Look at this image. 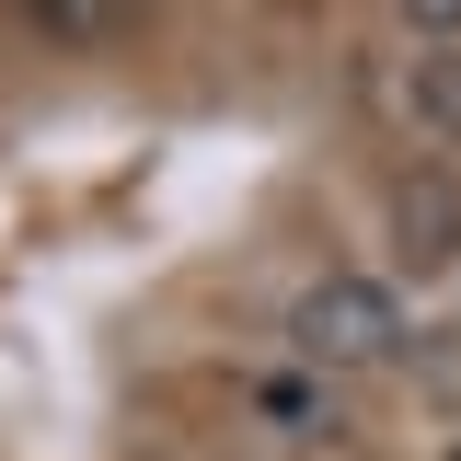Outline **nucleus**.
Listing matches in <instances>:
<instances>
[{"label": "nucleus", "instance_id": "obj_1", "mask_svg": "<svg viewBox=\"0 0 461 461\" xmlns=\"http://www.w3.org/2000/svg\"><path fill=\"white\" fill-rule=\"evenodd\" d=\"M288 346L312 369H393L403 357V300L393 277H312L288 300Z\"/></svg>", "mask_w": 461, "mask_h": 461}, {"label": "nucleus", "instance_id": "obj_2", "mask_svg": "<svg viewBox=\"0 0 461 461\" xmlns=\"http://www.w3.org/2000/svg\"><path fill=\"white\" fill-rule=\"evenodd\" d=\"M393 254L415 266V277L461 254V196H450V173H427V185H403V208H393Z\"/></svg>", "mask_w": 461, "mask_h": 461}, {"label": "nucleus", "instance_id": "obj_3", "mask_svg": "<svg viewBox=\"0 0 461 461\" xmlns=\"http://www.w3.org/2000/svg\"><path fill=\"white\" fill-rule=\"evenodd\" d=\"M403 115L427 139H461V47H415L403 58Z\"/></svg>", "mask_w": 461, "mask_h": 461}, {"label": "nucleus", "instance_id": "obj_4", "mask_svg": "<svg viewBox=\"0 0 461 461\" xmlns=\"http://www.w3.org/2000/svg\"><path fill=\"white\" fill-rule=\"evenodd\" d=\"M35 23H47L58 47H115L127 23H139V0H23Z\"/></svg>", "mask_w": 461, "mask_h": 461}, {"label": "nucleus", "instance_id": "obj_5", "mask_svg": "<svg viewBox=\"0 0 461 461\" xmlns=\"http://www.w3.org/2000/svg\"><path fill=\"white\" fill-rule=\"evenodd\" d=\"M266 415H277L288 438H312V427H335V403L312 393V381H266Z\"/></svg>", "mask_w": 461, "mask_h": 461}, {"label": "nucleus", "instance_id": "obj_6", "mask_svg": "<svg viewBox=\"0 0 461 461\" xmlns=\"http://www.w3.org/2000/svg\"><path fill=\"white\" fill-rule=\"evenodd\" d=\"M393 12L427 35V47H461V0H393Z\"/></svg>", "mask_w": 461, "mask_h": 461}, {"label": "nucleus", "instance_id": "obj_7", "mask_svg": "<svg viewBox=\"0 0 461 461\" xmlns=\"http://www.w3.org/2000/svg\"><path fill=\"white\" fill-rule=\"evenodd\" d=\"M450 461H461V438H450Z\"/></svg>", "mask_w": 461, "mask_h": 461}]
</instances>
